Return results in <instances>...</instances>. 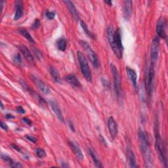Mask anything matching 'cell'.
<instances>
[{
    "label": "cell",
    "instance_id": "8992f818",
    "mask_svg": "<svg viewBox=\"0 0 168 168\" xmlns=\"http://www.w3.org/2000/svg\"><path fill=\"white\" fill-rule=\"evenodd\" d=\"M111 70L112 73L113 80H114V85L115 91L116 93V95L118 97H120L121 93V78L119 72L117 68L114 65H111Z\"/></svg>",
    "mask_w": 168,
    "mask_h": 168
},
{
    "label": "cell",
    "instance_id": "5bb4252c",
    "mask_svg": "<svg viewBox=\"0 0 168 168\" xmlns=\"http://www.w3.org/2000/svg\"><path fill=\"white\" fill-rule=\"evenodd\" d=\"M126 71L127 76H128L129 79L131 80V83L133 84V86H134V88H136L137 86V76L136 72L133 70V69L129 67L126 68Z\"/></svg>",
    "mask_w": 168,
    "mask_h": 168
},
{
    "label": "cell",
    "instance_id": "7402d4cb",
    "mask_svg": "<svg viewBox=\"0 0 168 168\" xmlns=\"http://www.w3.org/2000/svg\"><path fill=\"white\" fill-rule=\"evenodd\" d=\"M89 154H90V155L91 156L92 160H93V161H94V164H95L96 167H102V165L101 161L99 160V158H98V156L97 155V154L95 153V152L94 151V150L89 148Z\"/></svg>",
    "mask_w": 168,
    "mask_h": 168
},
{
    "label": "cell",
    "instance_id": "9a60e30c",
    "mask_svg": "<svg viewBox=\"0 0 168 168\" xmlns=\"http://www.w3.org/2000/svg\"><path fill=\"white\" fill-rule=\"evenodd\" d=\"M132 10V2L129 0H127L124 2L123 12L124 17L126 19H129Z\"/></svg>",
    "mask_w": 168,
    "mask_h": 168
},
{
    "label": "cell",
    "instance_id": "f1b7e54d",
    "mask_svg": "<svg viewBox=\"0 0 168 168\" xmlns=\"http://www.w3.org/2000/svg\"><path fill=\"white\" fill-rule=\"evenodd\" d=\"M46 16H47L49 19H53L55 16V13L51 12V11H48V12L46 13Z\"/></svg>",
    "mask_w": 168,
    "mask_h": 168
},
{
    "label": "cell",
    "instance_id": "5b68a950",
    "mask_svg": "<svg viewBox=\"0 0 168 168\" xmlns=\"http://www.w3.org/2000/svg\"><path fill=\"white\" fill-rule=\"evenodd\" d=\"M107 37L110 45L114 51L115 55L118 57V59H121L122 57V51L120 50L117 47L114 39V30L112 26H109L107 28Z\"/></svg>",
    "mask_w": 168,
    "mask_h": 168
},
{
    "label": "cell",
    "instance_id": "ab89813d",
    "mask_svg": "<svg viewBox=\"0 0 168 168\" xmlns=\"http://www.w3.org/2000/svg\"><path fill=\"white\" fill-rule=\"evenodd\" d=\"M5 117H6V118L7 119H13V118H15V116L13 115L12 114H7L6 116H5Z\"/></svg>",
    "mask_w": 168,
    "mask_h": 168
},
{
    "label": "cell",
    "instance_id": "83f0119b",
    "mask_svg": "<svg viewBox=\"0 0 168 168\" xmlns=\"http://www.w3.org/2000/svg\"><path fill=\"white\" fill-rule=\"evenodd\" d=\"M13 61L16 64H19V65L21 64V62H22V57H21V55L19 53L16 54L13 57Z\"/></svg>",
    "mask_w": 168,
    "mask_h": 168
},
{
    "label": "cell",
    "instance_id": "ffe728a7",
    "mask_svg": "<svg viewBox=\"0 0 168 168\" xmlns=\"http://www.w3.org/2000/svg\"><path fill=\"white\" fill-rule=\"evenodd\" d=\"M65 79L66 82L70 84L73 87H79L80 86V82L78 79L77 77L75 76L74 74H69L66 76Z\"/></svg>",
    "mask_w": 168,
    "mask_h": 168
},
{
    "label": "cell",
    "instance_id": "d6a6232c",
    "mask_svg": "<svg viewBox=\"0 0 168 168\" xmlns=\"http://www.w3.org/2000/svg\"><path fill=\"white\" fill-rule=\"evenodd\" d=\"M40 26V22L38 19H36L34 22L33 23L32 25V28L34 29H37L39 28V26Z\"/></svg>",
    "mask_w": 168,
    "mask_h": 168
},
{
    "label": "cell",
    "instance_id": "f546056e",
    "mask_svg": "<svg viewBox=\"0 0 168 168\" xmlns=\"http://www.w3.org/2000/svg\"><path fill=\"white\" fill-rule=\"evenodd\" d=\"M2 158L3 160H5V161L8 162L9 164H11V162L13 161V160H11V158L10 157H9L8 156L5 155V154H2Z\"/></svg>",
    "mask_w": 168,
    "mask_h": 168
},
{
    "label": "cell",
    "instance_id": "603a6c76",
    "mask_svg": "<svg viewBox=\"0 0 168 168\" xmlns=\"http://www.w3.org/2000/svg\"><path fill=\"white\" fill-rule=\"evenodd\" d=\"M127 152H128V159H129V163L130 167H136V160L134 153L133 152L132 150L129 148L127 150Z\"/></svg>",
    "mask_w": 168,
    "mask_h": 168
},
{
    "label": "cell",
    "instance_id": "52a82bcc",
    "mask_svg": "<svg viewBox=\"0 0 168 168\" xmlns=\"http://www.w3.org/2000/svg\"><path fill=\"white\" fill-rule=\"evenodd\" d=\"M154 75H155V70H154V66L153 62H152L150 65L149 70H148V79H147V87L149 95L151 94V91L153 87V83H154Z\"/></svg>",
    "mask_w": 168,
    "mask_h": 168
},
{
    "label": "cell",
    "instance_id": "30bf717a",
    "mask_svg": "<svg viewBox=\"0 0 168 168\" xmlns=\"http://www.w3.org/2000/svg\"><path fill=\"white\" fill-rule=\"evenodd\" d=\"M159 47L160 43L159 39L158 38H155L152 42L151 44V49H150V53H151V57L152 60H157L159 54Z\"/></svg>",
    "mask_w": 168,
    "mask_h": 168
},
{
    "label": "cell",
    "instance_id": "e575fe53",
    "mask_svg": "<svg viewBox=\"0 0 168 168\" xmlns=\"http://www.w3.org/2000/svg\"><path fill=\"white\" fill-rule=\"evenodd\" d=\"M17 112L20 114H25V109L23 108L22 107H19L18 108H17Z\"/></svg>",
    "mask_w": 168,
    "mask_h": 168
},
{
    "label": "cell",
    "instance_id": "ba28073f",
    "mask_svg": "<svg viewBox=\"0 0 168 168\" xmlns=\"http://www.w3.org/2000/svg\"><path fill=\"white\" fill-rule=\"evenodd\" d=\"M166 19L164 18H160L157 23V26H156V32L159 37L161 38H165L166 35Z\"/></svg>",
    "mask_w": 168,
    "mask_h": 168
},
{
    "label": "cell",
    "instance_id": "d4e9b609",
    "mask_svg": "<svg viewBox=\"0 0 168 168\" xmlns=\"http://www.w3.org/2000/svg\"><path fill=\"white\" fill-rule=\"evenodd\" d=\"M80 25H81V26H82V29H83V30L84 31V32L87 34V35H88V36L92 38H94L95 36H94V34H93L89 30V28L88 27V26H87L86 25V23L83 21V20H81L80 22Z\"/></svg>",
    "mask_w": 168,
    "mask_h": 168
},
{
    "label": "cell",
    "instance_id": "7c38bea8",
    "mask_svg": "<svg viewBox=\"0 0 168 168\" xmlns=\"http://www.w3.org/2000/svg\"><path fill=\"white\" fill-rule=\"evenodd\" d=\"M49 104H50L52 110H53V112L56 114L58 119H59L61 121V122H64V121L65 120H64L62 113L61 112V110L59 105H58V103L54 100H51L49 101Z\"/></svg>",
    "mask_w": 168,
    "mask_h": 168
},
{
    "label": "cell",
    "instance_id": "484cf974",
    "mask_svg": "<svg viewBox=\"0 0 168 168\" xmlns=\"http://www.w3.org/2000/svg\"><path fill=\"white\" fill-rule=\"evenodd\" d=\"M57 45H58V48L59 49V50L62 51H65L66 49V40L65 38H60L57 42Z\"/></svg>",
    "mask_w": 168,
    "mask_h": 168
},
{
    "label": "cell",
    "instance_id": "e0dca14e",
    "mask_svg": "<svg viewBox=\"0 0 168 168\" xmlns=\"http://www.w3.org/2000/svg\"><path fill=\"white\" fill-rule=\"evenodd\" d=\"M16 11L15 14V20H19L20 19L23 15V2L22 1L17 0L15 2Z\"/></svg>",
    "mask_w": 168,
    "mask_h": 168
},
{
    "label": "cell",
    "instance_id": "7a4b0ae2",
    "mask_svg": "<svg viewBox=\"0 0 168 168\" xmlns=\"http://www.w3.org/2000/svg\"><path fill=\"white\" fill-rule=\"evenodd\" d=\"M77 56L78 61L80 65L81 70L85 79L89 82H92V75L89 66V63L88 60H87L84 54L80 51L77 52Z\"/></svg>",
    "mask_w": 168,
    "mask_h": 168
},
{
    "label": "cell",
    "instance_id": "836d02e7",
    "mask_svg": "<svg viewBox=\"0 0 168 168\" xmlns=\"http://www.w3.org/2000/svg\"><path fill=\"white\" fill-rule=\"evenodd\" d=\"M22 120H23V121H24L25 123H26L27 125H31V124H32V121H31L30 120H29V119L27 118H24L22 119Z\"/></svg>",
    "mask_w": 168,
    "mask_h": 168
},
{
    "label": "cell",
    "instance_id": "60d3db41",
    "mask_svg": "<svg viewBox=\"0 0 168 168\" xmlns=\"http://www.w3.org/2000/svg\"><path fill=\"white\" fill-rule=\"evenodd\" d=\"M4 3H5L4 1H1V2H0V5H1V11H2H2H3V9Z\"/></svg>",
    "mask_w": 168,
    "mask_h": 168
},
{
    "label": "cell",
    "instance_id": "2e32d148",
    "mask_svg": "<svg viewBox=\"0 0 168 168\" xmlns=\"http://www.w3.org/2000/svg\"><path fill=\"white\" fill-rule=\"evenodd\" d=\"M64 3L66 5L67 7L68 8L69 11H70V12L71 15H72V16L74 17V19L76 20H78L79 17V15L78 13L77 9H76V7H75L74 4L70 1H65L64 2Z\"/></svg>",
    "mask_w": 168,
    "mask_h": 168
},
{
    "label": "cell",
    "instance_id": "d590c367",
    "mask_svg": "<svg viewBox=\"0 0 168 168\" xmlns=\"http://www.w3.org/2000/svg\"><path fill=\"white\" fill-rule=\"evenodd\" d=\"M1 127H2V128L3 129H4L5 131H7L8 130V127H7V125L6 124H5V123H3V121H1Z\"/></svg>",
    "mask_w": 168,
    "mask_h": 168
},
{
    "label": "cell",
    "instance_id": "44dd1931",
    "mask_svg": "<svg viewBox=\"0 0 168 168\" xmlns=\"http://www.w3.org/2000/svg\"><path fill=\"white\" fill-rule=\"evenodd\" d=\"M49 72L51 75L52 78H53L54 81L55 82L58 83V84H61V76L60 74L59 73V72H58L57 70V69L53 66L50 67L49 68Z\"/></svg>",
    "mask_w": 168,
    "mask_h": 168
},
{
    "label": "cell",
    "instance_id": "d6986e66",
    "mask_svg": "<svg viewBox=\"0 0 168 168\" xmlns=\"http://www.w3.org/2000/svg\"><path fill=\"white\" fill-rule=\"evenodd\" d=\"M114 39H115L116 44L118 49L122 51L124 48H123L122 43H121V32H120V28H118L116 30L114 31Z\"/></svg>",
    "mask_w": 168,
    "mask_h": 168
},
{
    "label": "cell",
    "instance_id": "4316f807",
    "mask_svg": "<svg viewBox=\"0 0 168 168\" xmlns=\"http://www.w3.org/2000/svg\"><path fill=\"white\" fill-rule=\"evenodd\" d=\"M36 154L40 158H45L46 156V152L44 150L41 148H37L36 150Z\"/></svg>",
    "mask_w": 168,
    "mask_h": 168
},
{
    "label": "cell",
    "instance_id": "74e56055",
    "mask_svg": "<svg viewBox=\"0 0 168 168\" xmlns=\"http://www.w3.org/2000/svg\"><path fill=\"white\" fill-rule=\"evenodd\" d=\"M69 125H70V129L74 131V132H75V129H74V125L72 124V121H69Z\"/></svg>",
    "mask_w": 168,
    "mask_h": 168
},
{
    "label": "cell",
    "instance_id": "9c48e42d",
    "mask_svg": "<svg viewBox=\"0 0 168 168\" xmlns=\"http://www.w3.org/2000/svg\"><path fill=\"white\" fill-rule=\"evenodd\" d=\"M32 79L33 80L34 83L35 84V85L38 87V88L40 89L42 93H43L44 94L48 95L50 93V89L48 88V87L45 85L44 82H43L41 79H39L36 76H32Z\"/></svg>",
    "mask_w": 168,
    "mask_h": 168
},
{
    "label": "cell",
    "instance_id": "f35d334b",
    "mask_svg": "<svg viewBox=\"0 0 168 168\" xmlns=\"http://www.w3.org/2000/svg\"><path fill=\"white\" fill-rule=\"evenodd\" d=\"M99 138H100V141H101L104 144H106V141L105 140V138H104V137H103L102 135H99Z\"/></svg>",
    "mask_w": 168,
    "mask_h": 168
},
{
    "label": "cell",
    "instance_id": "277c9868",
    "mask_svg": "<svg viewBox=\"0 0 168 168\" xmlns=\"http://www.w3.org/2000/svg\"><path fill=\"white\" fill-rule=\"evenodd\" d=\"M80 44L85 50L87 55H88L89 59H90V61L91 62L93 66L95 68H98L100 66V62L97 53L91 49L90 45L86 42L80 41Z\"/></svg>",
    "mask_w": 168,
    "mask_h": 168
},
{
    "label": "cell",
    "instance_id": "cb8c5ba5",
    "mask_svg": "<svg viewBox=\"0 0 168 168\" xmlns=\"http://www.w3.org/2000/svg\"><path fill=\"white\" fill-rule=\"evenodd\" d=\"M19 32L25 38H26L30 43H34V39H33V38L32 37L30 33H29L26 30H25V29H20Z\"/></svg>",
    "mask_w": 168,
    "mask_h": 168
},
{
    "label": "cell",
    "instance_id": "3957f363",
    "mask_svg": "<svg viewBox=\"0 0 168 168\" xmlns=\"http://www.w3.org/2000/svg\"><path fill=\"white\" fill-rule=\"evenodd\" d=\"M155 148L156 152L158 154L159 158L163 164H166V152L164 150V147L162 144V141L160 135L158 125H156L155 127Z\"/></svg>",
    "mask_w": 168,
    "mask_h": 168
},
{
    "label": "cell",
    "instance_id": "8fae6325",
    "mask_svg": "<svg viewBox=\"0 0 168 168\" xmlns=\"http://www.w3.org/2000/svg\"><path fill=\"white\" fill-rule=\"evenodd\" d=\"M108 127L110 134L112 138H115L118 134V126L115 120L112 117H110L108 120Z\"/></svg>",
    "mask_w": 168,
    "mask_h": 168
},
{
    "label": "cell",
    "instance_id": "1f68e13d",
    "mask_svg": "<svg viewBox=\"0 0 168 168\" xmlns=\"http://www.w3.org/2000/svg\"><path fill=\"white\" fill-rule=\"evenodd\" d=\"M26 137L28 138V139L30 141V142H32L34 143H36V141H37V139H36V137H34L32 135H26Z\"/></svg>",
    "mask_w": 168,
    "mask_h": 168
},
{
    "label": "cell",
    "instance_id": "4dcf8cb0",
    "mask_svg": "<svg viewBox=\"0 0 168 168\" xmlns=\"http://www.w3.org/2000/svg\"><path fill=\"white\" fill-rule=\"evenodd\" d=\"M9 166L11 167H22V165L19 162H14L13 161L9 164Z\"/></svg>",
    "mask_w": 168,
    "mask_h": 168
},
{
    "label": "cell",
    "instance_id": "b9f144b4",
    "mask_svg": "<svg viewBox=\"0 0 168 168\" xmlns=\"http://www.w3.org/2000/svg\"><path fill=\"white\" fill-rule=\"evenodd\" d=\"M105 3L108 4V5H112V2L111 1H105Z\"/></svg>",
    "mask_w": 168,
    "mask_h": 168
},
{
    "label": "cell",
    "instance_id": "7bdbcfd3",
    "mask_svg": "<svg viewBox=\"0 0 168 168\" xmlns=\"http://www.w3.org/2000/svg\"><path fill=\"white\" fill-rule=\"evenodd\" d=\"M1 108H2V110H3V104L2 102V105H1Z\"/></svg>",
    "mask_w": 168,
    "mask_h": 168
},
{
    "label": "cell",
    "instance_id": "ac0fdd59",
    "mask_svg": "<svg viewBox=\"0 0 168 168\" xmlns=\"http://www.w3.org/2000/svg\"><path fill=\"white\" fill-rule=\"evenodd\" d=\"M69 145H70V148L72 149L73 152L77 156V158L80 160H83L84 156L82 150H80V148L76 145V144L74 143L69 142Z\"/></svg>",
    "mask_w": 168,
    "mask_h": 168
},
{
    "label": "cell",
    "instance_id": "8d00e7d4",
    "mask_svg": "<svg viewBox=\"0 0 168 168\" xmlns=\"http://www.w3.org/2000/svg\"><path fill=\"white\" fill-rule=\"evenodd\" d=\"M12 147L14 148V149H15L16 150H17V151H19V152H21V150L20 149V148L18 147V146H16V145H15V144H12Z\"/></svg>",
    "mask_w": 168,
    "mask_h": 168
},
{
    "label": "cell",
    "instance_id": "4fadbf2b",
    "mask_svg": "<svg viewBox=\"0 0 168 168\" xmlns=\"http://www.w3.org/2000/svg\"><path fill=\"white\" fill-rule=\"evenodd\" d=\"M18 48L21 52V53L25 57V59L30 63H34V59L30 51L28 49L27 47H26L24 45H20L18 46Z\"/></svg>",
    "mask_w": 168,
    "mask_h": 168
},
{
    "label": "cell",
    "instance_id": "6da1fadb",
    "mask_svg": "<svg viewBox=\"0 0 168 168\" xmlns=\"http://www.w3.org/2000/svg\"><path fill=\"white\" fill-rule=\"evenodd\" d=\"M138 141H139L141 151L143 156L145 166L148 167H152L153 164V159L151 154V150H150V145L147 138L145 133L141 129H139V130H138Z\"/></svg>",
    "mask_w": 168,
    "mask_h": 168
}]
</instances>
